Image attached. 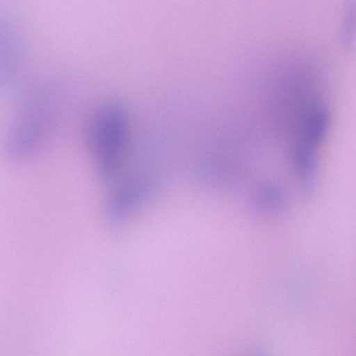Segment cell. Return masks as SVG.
<instances>
[{"mask_svg":"<svg viewBox=\"0 0 356 356\" xmlns=\"http://www.w3.org/2000/svg\"><path fill=\"white\" fill-rule=\"evenodd\" d=\"M154 187V180L146 177L134 179L120 186L108 202L110 220L115 224L122 222L149 197Z\"/></svg>","mask_w":356,"mask_h":356,"instance_id":"277c9868","label":"cell"},{"mask_svg":"<svg viewBox=\"0 0 356 356\" xmlns=\"http://www.w3.org/2000/svg\"><path fill=\"white\" fill-rule=\"evenodd\" d=\"M129 129L128 113L118 102L106 104L91 120L88 143L98 168L106 178L114 177L121 168Z\"/></svg>","mask_w":356,"mask_h":356,"instance_id":"7a4b0ae2","label":"cell"},{"mask_svg":"<svg viewBox=\"0 0 356 356\" xmlns=\"http://www.w3.org/2000/svg\"><path fill=\"white\" fill-rule=\"evenodd\" d=\"M54 124L52 97L47 90H35L24 101L12 122L5 143L6 155L15 161L32 156L47 143Z\"/></svg>","mask_w":356,"mask_h":356,"instance_id":"6da1fadb","label":"cell"},{"mask_svg":"<svg viewBox=\"0 0 356 356\" xmlns=\"http://www.w3.org/2000/svg\"><path fill=\"white\" fill-rule=\"evenodd\" d=\"M22 50L14 23L0 14V89H8L15 83L22 68Z\"/></svg>","mask_w":356,"mask_h":356,"instance_id":"3957f363","label":"cell"},{"mask_svg":"<svg viewBox=\"0 0 356 356\" xmlns=\"http://www.w3.org/2000/svg\"><path fill=\"white\" fill-rule=\"evenodd\" d=\"M249 356H265V355H264L262 354L257 353V354H252L251 355H249Z\"/></svg>","mask_w":356,"mask_h":356,"instance_id":"5b68a950","label":"cell"}]
</instances>
